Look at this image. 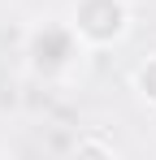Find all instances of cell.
I'll return each mask as SVG.
<instances>
[{"instance_id": "obj_2", "label": "cell", "mask_w": 156, "mask_h": 160, "mask_svg": "<svg viewBox=\"0 0 156 160\" xmlns=\"http://www.w3.org/2000/svg\"><path fill=\"white\" fill-rule=\"evenodd\" d=\"M126 22H130L126 0H78L70 26L82 35V43H108L126 30Z\"/></svg>"}, {"instance_id": "obj_1", "label": "cell", "mask_w": 156, "mask_h": 160, "mask_svg": "<svg viewBox=\"0 0 156 160\" xmlns=\"http://www.w3.org/2000/svg\"><path fill=\"white\" fill-rule=\"evenodd\" d=\"M82 35H78L70 22H39V26H30L26 35V65L35 69V74H44V78H61V74H70L78 61H82Z\"/></svg>"}]
</instances>
